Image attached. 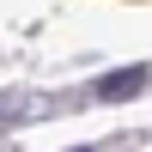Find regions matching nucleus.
Here are the masks:
<instances>
[{
  "mask_svg": "<svg viewBox=\"0 0 152 152\" xmlns=\"http://www.w3.org/2000/svg\"><path fill=\"white\" fill-rule=\"evenodd\" d=\"M152 85V67H110L91 79V91H85V104H128V97H140Z\"/></svg>",
  "mask_w": 152,
  "mask_h": 152,
  "instance_id": "1",
  "label": "nucleus"
},
{
  "mask_svg": "<svg viewBox=\"0 0 152 152\" xmlns=\"http://www.w3.org/2000/svg\"><path fill=\"white\" fill-rule=\"evenodd\" d=\"M73 152H91V146H73Z\"/></svg>",
  "mask_w": 152,
  "mask_h": 152,
  "instance_id": "3",
  "label": "nucleus"
},
{
  "mask_svg": "<svg viewBox=\"0 0 152 152\" xmlns=\"http://www.w3.org/2000/svg\"><path fill=\"white\" fill-rule=\"evenodd\" d=\"M24 116H31L24 91H6V97H0V128H12V122H24Z\"/></svg>",
  "mask_w": 152,
  "mask_h": 152,
  "instance_id": "2",
  "label": "nucleus"
}]
</instances>
